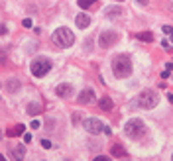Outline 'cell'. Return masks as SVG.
<instances>
[{
    "label": "cell",
    "mask_w": 173,
    "mask_h": 161,
    "mask_svg": "<svg viewBox=\"0 0 173 161\" xmlns=\"http://www.w3.org/2000/svg\"><path fill=\"white\" fill-rule=\"evenodd\" d=\"M112 73H114V77H118V79L130 77L132 75V59H130V55H126V53L116 55L112 59Z\"/></svg>",
    "instance_id": "obj_1"
},
{
    "label": "cell",
    "mask_w": 173,
    "mask_h": 161,
    "mask_svg": "<svg viewBox=\"0 0 173 161\" xmlns=\"http://www.w3.org/2000/svg\"><path fill=\"white\" fill-rule=\"evenodd\" d=\"M51 39H53V43L57 47H63V49H67V47H71L75 43V35L69 28H57L53 32V35H51Z\"/></svg>",
    "instance_id": "obj_2"
},
{
    "label": "cell",
    "mask_w": 173,
    "mask_h": 161,
    "mask_svg": "<svg viewBox=\"0 0 173 161\" xmlns=\"http://www.w3.org/2000/svg\"><path fill=\"white\" fill-rule=\"evenodd\" d=\"M124 134L128 138H134V140H140L142 135L146 134V124L142 122L140 118H132V120H128L126 128H124Z\"/></svg>",
    "instance_id": "obj_3"
},
{
    "label": "cell",
    "mask_w": 173,
    "mask_h": 161,
    "mask_svg": "<svg viewBox=\"0 0 173 161\" xmlns=\"http://www.w3.org/2000/svg\"><path fill=\"white\" fill-rule=\"evenodd\" d=\"M49 69H51V61H49L47 57H35L32 61V65H30L32 75H33V77H38V79H41L43 75H47Z\"/></svg>",
    "instance_id": "obj_4"
},
{
    "label": "cell",
    "mask_w": 173,
    "mask_h": 161,
    "mask_svg": "<svg viewBox=\"0 0 173 161\" xmlns=\"http://www.w3.org/2000/svg\"><path fill=\"white\" fill-rule=\"evenodd\" d=\"M83 126H85V130L89 132V134H93V135H96V134H110V128H108L106 124H102L99 120V118H86L85 122H83Z\"/></svg>",
    "instance_id": "obj_5"
},
{
    "label": "cell",
    "mask_w": 173,
    "mask_h": 161,
    "mask_svg": "<svg viewBox=\"0 0 173 161\" xmlns=\"http://www.w3.org/2000/svg\"><path fill=\"white\" fill-rule=\"evenodd\" d=\"M157 102H160V96L153 92V90H144L140 96H138V104H140L144 110H152L157 106Z\"/></svg>",
    "instance_id": "obj_6"
},
{
    "label": "cell",
    "mask_w": 173,
    "mask_h": 161,
    "mask_svg": "<svg viewBox=\"0 0 173 161\" xmlns=\"http://www.w3.org/2000/svg\"><path fill=\"white\" fill-rule=\"evenodd\" d=\"M116 41H118V33L116 32H112V30L100 32V35H99V45L100 47H112Z\"/></svg>",
    "instance_id": "obj_7"
},
{
    "label": "cell",
    "mask_w": 173,
    "mask_h": 161,
    "mask_svg": "<svg viewBox=\"0 0 173 161\" xmlns=\"http://www.w3.org/2000/svg\"><path fill=\"white\" fill-rule=\"evenodd\" d=\"M93 100H94V90L93 89L81 90V94L77 96V102H79V104H91Z\"/></svg>",
    "instance_id": "obj_8"
},
{
    "label": "cell",
    "mask_w": 173,
    "mask_h": 161,
    "mask_svg": "<svg viewBox=\"0 0 173 161\" xmlns=\"http://www.w3.org/2000/svg\"><path fill=\"white\" fill-rule=\"evenodd\" d=\"M55 94L61 98H69L73 94V87L71 84H59V87H55Z\"/></svg>",
    "instance_id": "obj_9"
},
{
    "label": "cell",
    "mask_w": 173,
    "mask_h": 161,
    "mask_svg": "<svg viewBox=\"0 0 173 161\" xmlns=\"http://www.w3.org/2000/svg\"><path fill=\"white\" fill-rule=\"evenodd\" d=\"M12 157L16 161H22L24 157H26V148H24V143H20V145H14L12 148Z\"/></svg>",
    "instance_id": "obj_10"
},
{
    "label": "cell",
    "mask_w": 173,
    "mask_h": 161,
    "mask_svg": "<svg viewBox=\"0 0 173 161\" xmlns=\"http://www.w3.org/2000/svg\"><path fill=\"white\" fill-rule=\"evenodd\" d=\"M75 22H77V28H83V30H85V28L91 24V18H89L86 14H77Z\"/></svg>",
    "instance_id": "obj_11"
},
{
    "label": "cell",
    "mask_w": 173,
    "mask_h": 161,
    "mask_svg": "<svg viewBox=\"0 0 173 161\" xmlns=\"http://www.w3.org/2000/svg\"><path fill=\"white\" fill-rule=\"evenodd\" d=\"M22 134H24V126H22V124H16L14 128H10L6 132L8 138H18V135H22Z\"/></svg>",
    "instance_id": "obj_12"
},
{
    "label": "cell",
    "mask_w": 173,
    "mask_h": 161,
    "mask_svg": "<svg viewBox=\"0 0 173 161\" xmlns=\"http://www.w3.org/2000/svg\"><path fill=\"white\" fill-rule=\"evenodd\" d=\"M120 14H122V8L120 6H110V8L104 10V16H106V18H116V16H120Z\"/></svg>",
    "instance_id": "obj_13"
},
{
    "label": "cell",
    "mask_w": 173,
    "mask_h": 161,
    "mask_svg": "<svg viewBox=\"0 0 173 161\" xmlns=\"http://www.w3.org/2000/svg\"><path fill=\"white\" fill-rule=\"evenodd\" d=\"M99 106H100V110H112V100H110V98L108 96H102L100 98V102H99Z\"/></svg>",
    "instance_id": "obj_14"
},
{
    "label": "cell",
    "mask_w": 173,
    "mask_h": 161,
    "mask_svg": "<svg viewBox=\"0 0 173 161\" xmlns=\"http://www.w3.org/2000/svg\"><path fill=\"white\" fill-rule=\"evenodd\" d=\"M6 87H8V94H12V92H16V90L20 89V81L18 79H10Z\"/></svg>",
    "instance_id": "obj_15"
},
{
    "label": "cell",
    "mask_w": 173,
    "mask_h": 161,
    "mask_svg": "<svg viewBox=\"0 0 173 161\" xmlns=\"http://www.w3.org/2000/svg\"><path fill=\"white\" fill-rule=\"evenodd\" d=\"M40 110H41V106L38 102H30V104H28V114H32V116L40 114Z\"/></svg>",
    "instance_id": "obj_16"
},
{
    "label": "cell",
    "mask_w": 173,
    "mask_h": 161,
    "mask_svg": "<svg viewBox=\"0 0 173 161\" xmlns=\"http://www.w3.org/2000/svg\"><path fill=\"white\" fill-rule=\"evenodd\" d=\"M110 153H112L114 157H124V155H126V151H124V148H120V145H114Z\"/></svg>",
    "instance_id": "obj_17"
},
{
    "label": "cell",
    "mask_w": 173,
    "mask_h": 161,
    "mask_svg": "<svg viewBox=\"0 0 173 161\" xmlns=\"http://www.w3.org/2000/svg\"><path fill=\"white\" fill-rule=\"evenodd\" d=\"M138 38H140L142 41H152L153 35H152V32H142V33H138Z\"/></svg>",
    "instance_id": "obj_18"
},
{
    "label": "cell",
    "mask_w": 173,
    "mask_h": 161,
    "mask_svg": "<svg viewBox=\"0 0 173 161\" xmlns=\"http://www.w3.org/2000/svg\"><path fill=\"white\" fill-rule=\"evenodd\" d=\"M94 4V0H79V6L81 8H91Z\"/></svg>",
    "instance_id": "obj_19"
},
{
    "label": "cell",
    "mask_w": 173,
    "mask_h": 161,
    "mask_svg": "<svg viewBox=\"0 0 173 161\" xmlns=\"http://www.w3.org/2000/svg\"><path fill=\"white\" fill-rule=\"evenodd\" d=\"M93 161H112V159H110V157H104V155H96Z\"/></svg>",
    "instance_id": "obj_20"
},
{
    "label": "cell",
    "mask_w": 173,
    "mask_h": 161,
    "mask_svg": "<svg viewBox=\"0 0 173 161\" xmlns=\"http://www.w3.org/2000/svg\"><path fill=\"white\" fill-rule=\"evenodd\" d=\"M161 47H165L167 51H171V45H169V41H167V39H163V41H161Z\"/></svg>",
    "instance_id": "obj_21"
},
{
    "label": "cell",
    "mask_w": 173,
    "mask_h": 161,
    "mask_svg": "<svg viewBox=\"0 0 173 161\" xmlns=\"http://www.w3.org/2000/svg\"><path fill=\"white\" fill-rule=\"evenodd\" d=\"M41 145H43L45 149H49L51 148V142H49V140H41Z\"/></svg>",
    "instance_id": "obj_22"
},
{
    "label": "cell",
    "mask_w": 173,
    "mask_h": 161,
    "mask_svg": "<svg viewBox=\"0 0 173 161\" xmlns=\"http://www.w3.org/2000/svg\"><path fill=\"white\" fill-rule=\"evenodd\" d=\"M171 30H173V26H163V33H165V35H169Z\"/></svg>",
    "instance_id": "obj_23"
},
{
    "label": "cell",
    "mask_w": 173,
    "mask_h": 161,
    "mask_svg": "<svg viewBox=\"0 0 173 161\" xmlns=\"http://www.w3.org/2000/svg\"><path fill=\"white\" fill-rule=\"evenodd\" d=\"M30 126H32V128H33V130H38V128H40V126H41V124H40V122H38V120H33V122H32V124H30Z\"/></svg>",
    "instance_id": "obj_24"
},
{
    "label": "cell",
    "mask_w": 173,
    "mask_h": 161,
    "mask_svg": "<svg viewBox=\"0 0 173 161\" xmlns=\"http://www.w3.org/2000/svg\"><path fill=\"white\" fill-rule=\"evenodd\" d=\"M24 28H32V20H30V18L24 20Z\"/></svg>",
    "instance_id": "obj_25"
},
{
    "label": "cell",
    "mask_w": 173,
    "mask_h": 161,
    "mask_svg": "<svg viewBox=\"0 0 173 161\" xmlns=\"http://www.w3.org/2000/svg\"><path fill=\"white\" fill-rule=\"evenodd\" d=\"M6 32H8V30H6V26H4V24H0V35H4Z\"/></svg>",
    "instance_id": "obj_26"
},
{
    "label": "cell",
    "mask_w": 173,
    "mask_h": 161,
    "mask_svg": "<svg viewBox=\"0 0 173 161\" xmlns=\"http://www.w3.org/2000/svg\"><path fill=\"white\" fill-rule=\"evenodd\" d=\"M24 142H32V134H24Z\"/></svg>",
    "instance_id": "obj_27"
},
{
    "label": "cell",
    "mask_w": 173,
    "mask_h": 161,
    "mask_svg": "<svg viewBox=\"0 0 173 161\" xmlns=\"http://www.w3.org/2000/svg\"><path fill=\"white\" fill-rule=\"evenodd\" d=\"M165 71H169V73L173 71V63H167V65H165Z\"/></svg>",
    "instance_id": "obj_28"
},
{
    "label": "cell",
    "mask_w": 173,
    "mask_h": 161,
    "mask_svg": "<svg viewBox=\"0 0 173 161\" xmlns=\"http://www.w3.org/2000/svg\"><path fill=\"white\" fill-rule=\"evenodd\" d=\"M167 100H169V102L173 104V94H167Z\"/></svg>",
    "instance_id": "obj_29"
},
{
    "label": "cell",
    "mask_w": 173,
    "mask_h": 161,
    "mask_svg": "<svg viewBox=\"0 0 173 161\" xmlns=\"http://www.w3.org/2000/svg\"><path fill=\"white\" fill-rule=\"evenodd\" d=\"M138 2H140L142 6H146V4H147V0H138Z\"/></svg>",
    "instance_id": "obj_30"
},
{
    "label": "cell",
    "mask_w": 173,
    "mask_h": 161,
    "mask_svg": "<svg viewBox=\"0 0 173 161\" xmlns=\"http://www.w3.org/2000/svg\"><path fill=\"white\" fill-rule=\"evenodd\" d=\"M0 161H8V159H6V157H4L2 153H0Z\"/></svg>",
    "instance_id": "obj_31"
},
{
    "label": "cell",
    "mask_w": 173,
    "mask_h": 161,
    "mask_svg": "<svg viewBox=\"0 0 173 161\" xmlns=\"http://www.w3.org/2000/svg\"><path fill=\"white\" fill-rule=\"evenodd\" d=\"M169 38H171V41H173V30H171V33H169Z\"/></svg>",
    "instance_id": "obj_32"
},
{
    "label": "cell",
    "mask_w": 173,
    "mask_h": 161,
    "mask_svg": "<svg viewBox=\"0 0 173 161\" xmlns=\"http://www.w3.org/2000/svg\"><path fill=\"white\" fill-rule=\"evenodd\" d=\"M118 2H122V0H118Z\"/></svg>",
    "instance_id": "obj_33"
},
{
    "label": "cell",
    "mask_w": 173,
    "mask_h": 161,
    "mask_svg": "<svg viewBox=\"0 0 173 161\" xmlns=\"http://www.w3.org/2000/svg\"><path fill=\"white\" fill-rule=\"evenodd\" d=\"M171 159H173V157H171Z\"/></svg>",
    "instance_id": "obj_34"
}]
</instances>
